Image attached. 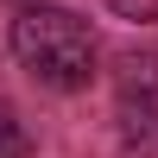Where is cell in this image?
Returning <instances> with one entry per match:
<instances>
[{"label": "cell", "instance_id": "cell-4", "mask_svg": "<svg viewBox=\"0 0 158 158\" xmlns=\"http://www.w3.org/2000/svg\"><path fill=\"white\" fill-rule=\"evenodd\" d=\"M127 19H158V0H114Z\"/></svg>", "mask_w": 158, "mask_h": 158}, {"label": "cell", "instance_id": "cell-5", "mask_svg": "<svg viewBox=\"0 0 158 158\" xmlns=\"http://www.w3.org/2000/svg\"><path fill=\"white\" fill-rule=\"evenodd\" d=\"M19 6H32V0H19Z\"/></svg>", "mask_w": 158, "mask_h": 158}, {"label": "cell", "instance_id": "cell-3", "mask_svg": "<svg viewBox=\"0 0 158 158\" xmlns=\"http://www.w3.org/2000/svg\"><path fill=\"white\" fill-rule=\"evenodd\" d=\"M32 146H25V127H19V114L0 101V158H25Z\"/></svg>", "mask_w": 158, "mask_h": 158}, {"label": "cell", "instance_id": "cell-1", "mask_svg": "<svg viewBox=\"0 0 158 158\" xmlns=\"http://www.w3.org/2000/svg\"><path fill=\"white\" fill-rule=\"evenodd\" d=\"M13 57L44 89H89V76H95V32H89L82 13L32 0L13 19Z\"/></svg>", "mask_w": 158, "mask_h": 158}, {"label": "cell", "instance_id": "cell-2", "mask_svg": "<svg viewBox=\"0 0 158 158\" xmlns=\"http://www.w3.org/2000/svg\"><path fill=\"white\" fill-rule=\"evenodd\" d=\"M120 127H127V139H146L158 127V63L152 57L120 63Z\"/></svg>", "mask_w": 158, "mask_h": 158}]
</instances>
